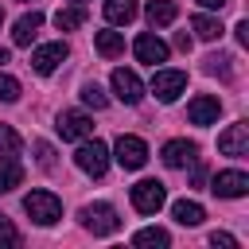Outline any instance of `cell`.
<instances>
[{"mask_svg":"<svg viewBox=\"0 0 249 249\" xmlns=\"http://www.w3.org/2000/svg\"><path fill=\"white\" fill-rule=\"evenodd\" d=\"M23 210H27L31 222H39V226H54V222L62 218V202H58V195H51V191H31V195L23 198Z\"/></svg>","mask_w":249,"mask_h":249,"instance_id":"cell-1","label":"cell"},{"mask_svg":"<svg viewBox=\"0 0 249 249\" xmlns=\"http://www.w3.org/2000/svg\"><path fill=\"white\" fill-rule=\"evenodd\" d=\"M39 27H43V12H39V8L23 12V16L16 19V27H12V43H16V47H31L35 35H39Z\"/></svg>","mask_w":249,"mask_h":249,"instance_id":"cell-14","label":"cell"},{"mask_svg":"<svg viewBox=\"0 0 249 249\" xmlns=\"http://www.w3.org/2000/svg\"><path fill=\"white\" fill-rule=\"evenodd\" d=\"M19 97V82L12 74H0V101H16Z\"/></svg>","mask_w":249,"mask_h":249,"instance_id":"cell-29","label":"cell"},{"mask_svg":"<svg viewBox=\"0 0 249 249\" xmlns=\"http://www.w3.org/2000/svg\"><path fill=\"white\" fill-rule=\"evenodd\" d=\"M4 62H8V51H4V47H0V66H4Z\"/></svg>","mask_w":249,"mask_h":249,"instance_id":"cell-34","label":"cell"},{"mask_svg":"<svg viewBox=\"0 0 249 249\" xmlns=\"http://www.w3.org/2000/svg\"><path fill=\"white\" fill-rule=\"evenodd\" d=\"M132 54H136L140 62L156 66V62H167V43H163L160 35L144 31V35H136V43H132Z\"/></svg>","mask_w":249,"mask_h":249,"instance_id":"cell-12","label":"cell"},{"mask_svg":"<svg viewBox=\"0 0 249 249\" xmlns=\"http://www.w3.org/2000/svg\"><path fill=\"white\" fill-rule=\"evenodd\" d=\"M175 47H179V51H191V35L179 31V35H175Z\"/></svg>","mask_w":249,"mask_h":249,"instance_id":"cell-32","label":"cell"},{"mask_svg":"<svg viewBox=\"0 0 249 249\" xmlns=\"http://www.w3.org/2000/svg\"><path fill=\"white\" fill-rule=\"evenodd\" d=\"M113 93H117V101H124V105H140V97H144V82H140L132 70L117 66V70H113Z\"/></svg>","mask_w":249,"mask_h":249,"instance_id":"cell-8","label":"cell"},{"mask_svg":"<svg viewBox=\"0 0 249 249\" xmlns=\"http://www.w3.org/2000/svg\"><path fill=\"white\" fill-rule=\"evenodd\" d=\"M230 62H233L230 54H206L202 70H206V74H222V78H233V66H230Z\"/></svg>","mask_w":249,"mask_h":249,"instance_id":"cell-24","label":"cell"},{"mask_svg":"<svg viewBox=\"0 0 249 249\" xmlns=\"http://www.w3.org/2000/svg\"><path fill=\"white\" fill-rule=\"evenodd\" d=\"M163 202H167V187H163L160 179H140V183L132 187V206H136L140 214H156Z\"/></svg>","mask_w":249,"mask_h":249,"instance_id":"cell-5","label":"cell"},{"mask_svg":"<svg viewBox=\"0 0 249 249\" xmlns=\"http://www.w3.org/2000/svg\"><path fill=\"white\" fill-rule=\"evenodd\" d=\"M160 156H163L167 167H187V163L198 160V144H195V140H167Z\"/></svg>","mask_w":249,"mask_h":249,"instance_id":"cell-15","label":"cell"},{"mask_svg":"<svg viewBox=\"0 0 249 249\" xmlns=\"http://www.w3.org/2000/svg\"><path fill=\"white\" fill-rule=\"evenodd\" d=\"M66 54H70V47L58 39V43H43V47H35V54H31V70L35 74H54L62 62H66Z\"/></svg>","mask_w":249,"mask_h":249,"instance_id":"cell-6","label":"cell"},{"mask_svg":"<svg viewBox=\"0 0 249 249\" xmlns=\"http://www.w3.org/2000/svg\"><path fill=\"white\" fill-rule=\"evenodd\" d=\"M171 218H175L179 226H198V222L206 218V210H202L195 198H179V202H171Z\"/></svg>","mask_w":249,"mask_h":249,"instance_id":"cell-17","label":"cell"},{"mask_svg":"<svg viewBox=\"0 0 249 249\" xmlns=\"http://www.w3.org/2000/svg\"><path fill=\"white\" fill-rule=\"evenodd\" d=\"M23 148V140H19V132L12 128V124H0V156H16Z\"/></svg>","mask_w":249,"mask_h":249,"instance_id":"cell-25","label":"cell"},{"mask_svg":"<svg viewBox=\"0 0 249 249\" xmlns=\"http://www.w3.org/2000/svg\"><path fill=\"white\" fill-rule=\"evenodd\" d=\"M113 152H117L113 160H117L124 171H140V167L148 163V144H144L140 136H124V132H121L117 144H113Z\"/></svg>","mask_w":249,"mask_h":249,"instance_id":"cell-4","label":"cell"},{"mask_svg":"<svg viewBox=\"0 0 249 249\" xmlns=\"http://www.w3.org/2000/svg\"><path fill=\"white\" fill-rule=\"evenodd\" d=\"M210 191L218 198H241V195H249V175L245 171H218Z\"/></svg>","mask_w":249,"mask_h":249,"instance_id":"cell-11","label":"cell"},{"mask_svg":"<svg viewBox=\"0 0 249 249\" xmlns=\"http://www.w3.org/2000/svg\"><path fill=\"white\" fill-rule=\"evenodd\" d=\"M35 156H39V167L43 171H54V148L47 140H35Z\"/></svg>","mask_w":249,"mask_h":249,"instance_id":"cell-28","label":"cell"},{"mask_svg":"<svg viewBox=\"0 0 249 249\" xmlns=\"http://www.w3.org/2000/svg\"><path fill=\"white\" fill-rule=\"evenodd\" d=\"M202 8H226V0H198Z\"/></svg>","mask_w":249,"mask_h":249,"instance_id":"cell-33","label":"cell"},{"mask_svg":"<svg viewBox=\"0 0 249 249\" xmlns=\"http://www.w3.org/2000/svg\"><path fill=\"white\" fill-rule=\"evenodd\" d=\"M19 183H23V163L16 156H0V195L16 191Z\"/></svg>","mask_w":249,"mask_h":249,"instance_id":"cell-16","label":"cell"},{"mask_svg":"<svg viewBox=\"0 0 249 249\" xmlns=\"http://www.w3.org/2000/svg\"><path fill=\"white\" fill-rule=\"evenodd\" d=\"M78 4H86V0H78Z\"/></svg>","mask_w":249,"mask_h":249,"instance_id":"cell-37","label":"cell"},{"mask_svg":"<svg viewBox=\"0 0 249 249\" xmlns=\"http://www.w3.org/2000/svg\"><path fill=\"white\" fill-rule=\"evenodd\" d=\"M19 4H31V0H19Z\"/></svg>","mask_w":249,"mask_h":249,"instance_id":"cell-35","label":"cell"},{"mask_svg":"<svg viewBox=\"0 0 249 249\" xmlns=\"http://www.w3.org/2000/svg\"><path fill=\"white\" fill-rule=\"evenodd\" d=\"M105 19L109 23H132L136 19V0H105Z\"/></svg>","mask_w":249,"mask_h":249,"instance_id":"cell-21","label":"cell"},{"mask_svg":"<svg viewBox=\"0 0 249 249\" xmlns=\"http://www.w3.org/2000/svg\"><path fill=\"white\" fill-rule=\"evenodd\" d=\"M74 163L86 171V175H93V179H101L105 175V167H109V148L101 144V140H82L78 144V152H74Z\"/></svg>","mask_w":249,"mask_h":249,"instance_id":"cell-2","label":"cell"},{"mask_svg":"<svg viewBox=\"0 0 249 249\" xmlns=\"http://www.w3.org/2000/svg\"><path fill=\"white\" fill-rule=\"evenodd\" d=\"M0 245H4V249H16V245H19V230H16L12 218H4V214H0Z\"/></svg>","mask_w":249,"mask_h":249,"instance_id":"cell-27","label":"cell"},{"mask_svg":"<svg viewBox=\"0 0 249 249\" xmlns=\"http://www.w3.org/2000/svg\"><path fill=\"white\" fill-rule=\"evenodd\" d=\"M82 101H86L89 109H105V105H109V97H105V89H101L97 82H86V86H82Z\"/></svg>","mask_w":249,"mask_h":249,"instance_id":"cell-26","label":"cell"},{"mask_svg":"<svg viewBox=\"0 0 249 249\" xmlns=\"http://www.w3.org/2000/svg\"><path fill=\"white\" fill-rule=\"evenodd\" d=\"M191 27H195V35L206 39V43H210V39H222V23H218L214 16H202V12H198V16L191 19Z\"/></svg>","mask_w":249,"mask_h":249,"instance_id":"cell-23","label":"cell"},{"mask_svg":"<svg viewBox=\"0 0 249 249\" xmlns=\"http://www.w3.org/2000/svg\"><path fill=\"white\" fill-rule=\"evenodd\" d=\"M82 226H86L93 237H109V233L121 230V218H117V210H113L109 202H93V206L82 210Z\"/></svg>","mask_w":249,"mask_h":249,"instance_id":"cell-3","label":"cell"},{"mask_svg":"<svg viewBox=\"0 0 249 249\" xmlns=\"http://www.w3.org/2000/svg\"><path fill=\"white\" fill-rule=\"evenodd\" d=\"M183 89H187V70H156V78H152V93H156L163 105H171Z\"/></svg>","mask_w":249,"mask_h":249,"instance_id":"cell-7","label":"cell"},{"mask_svg":"<svg viewBox=\"0 0 249 249\" xmlns=\"http://www.w3.org/2000/svg\"><path fill=\"white\" fill-rule=\"evenodd\" d=\"M82 23H86V8H78V4L54 12V27H58V31H74V27H82Z\"/></svg>","mask_w":249,"mask_h":249,"instance_id":"cell-22","label":"cell"},{"mask_svg":"<svg viewBox=\"0 0 249 249\" xmlns=\"http://www.w3.org/2000/svg\"><path fill=\"white\" fill-rule=\"evenodd\" d=\"M218 113H222V101L210 97V93H198V97H191V105H187V121H191V124H202V128L214 124Z\"/></svg>","mask_w":249,"mask_h":249,"instance_id":"cell-13","label":"cell"},{"mask_svg":"<svg viewBox=\"0 0 249 249\" xmlns=\"http://www.w3.org/2000/svg\"><path fill=\"white\" fill-rule=\"evenodd\" d=\"M0 23H4V12H0Z\"/></svg>","mask_w":249,"mask_h":249,"instance_id":"cell-36","label":"cell"},{"mask_svg":"<svg viewBox=\"0 0 249 249\" xmlns=\"http://www.w3.org/2000/svg\"><path fill=\"white\" fill-rule=\"evenodd\" d=\"M218 152H222V156H233V160L249 156V124H245V121L230 124V128L218 136Z\"/></svg>","mask_w":249,"mask_h":249,"instance_id":"cell-10","label":"cell"},{"mask_svg":"<svg viewBox=\"0 0 249 249\" xmlns=\"http://www.w3.org/2000/svg\"><path fill=\"white\" fill-rule=\"evenodd\" d=\"M93 47H97L101 58H117V54H124V35L121 31H97L93 35Z\"/></svg>","mask_w":249,"mask_h":249,"instance_id":"cell-18","label":"cell"},{"mask_svg":"<svg viewBox=\"0 0 249 249\" xmlns=\"http://www.w3.org/2000/svg\"><path fill=\"white\" fill-rule=\"evenodd\" d=\"M132 245H140V249H167V245H171V233L160 230V226H148V230H140V233L132 237Z\"/></svg>","mask_w":249,"mask_h":249,"instance_id":"cell-20","label":"cell"},{"mask_svg":"<svg viewBox=\"0 0 249 249\" xmlns=\"http://www.w3.org/2000/svg\"><path fill=\"white\" fill-rule=\"evenodd\" d=\"M233 35H237V43H241V47H249V23H245V19L233 27Z\"/></svg>","mask_w":249,"mask_h":249,"instance_id":"cell-31","label":"cell"},{"mask_svg":"<svg viewBox=\"0 0 249 249\" xmlns=\"http://www.w3.org/2000/svg\"><path fill=\"white\" fill-rule=\"evenodd\" d=\"M210 245H222V249H233L237 241H233L230 233H218V230H214V233H210Z\"/></svg>","mask_w":249,"mask_h":249,"instance_id":"cell-30","label":"cell"},{"mask_svg":"<svg viewBox=\"0 0 249 249\" xmlns=\"http://www.w3.org/2000/svg\"><path fill=\"white\" fill-rule=\"evenodd\" d=\"M58 136L62 140H86V136H93V121L86 117V113H78V109H66V113H58Z\"/></svg>","mask_w":249,"mask_h":249,"instance_id":"cell-9","label":"cell"},{"mask_svg":"<svg viewBox=\"0 0 249 249\" xmlns=\"http://www.w3.org/2000/svg\"><path fill=\"white\" fill-rule=\"evenodd\" d=\"M175 16H179L175 0H148V23L152 27H167V23H175Z\"/></svg>","mask_w":249,"mask_h":249,"instance_id":"cell-19","label":"cell"}]
</instances>
